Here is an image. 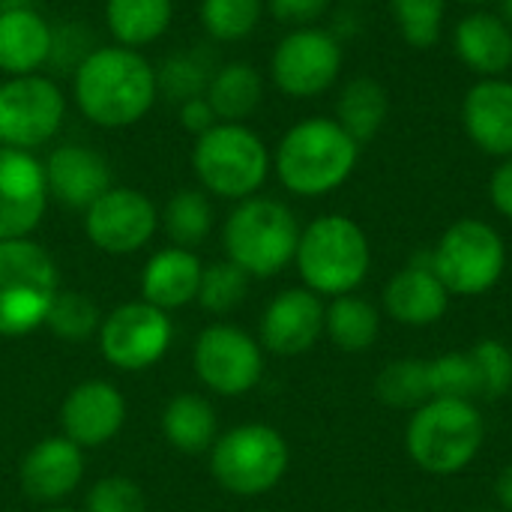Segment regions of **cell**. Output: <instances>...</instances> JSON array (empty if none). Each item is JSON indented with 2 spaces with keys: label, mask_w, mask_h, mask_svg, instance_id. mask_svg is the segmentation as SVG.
<instances>
[{
  "label": "cell",
  "mask_w": 512,
  "mask_h": 512,
  "mask_svg": "<svg viewBox=\"0 0 512 512\" xmlns=\"http://www.w3.org/2000/svg\"><path fill=\"white\" fill-rule=\"evenodd\" d=\"M102 15L114 45L144 51L168 33L174 0H105Z\"/></svg>",
  "instance_id": "obj_26"
},
{
  "label": "cell",
  "mask_w": 512,
  "mask_h": 512,
  "mask_svg": "<svg viewBox=\"0 0 512 512\" xmlns=\"http://www.w3.org/2000/svg\"><path fill=\"white\" fill-rule=\"evenodd\" d=\"M156 231V204L132 186H111L84 210V237L105 255H135Z\"/></svg>",
  "instance_id": "obj_14"
},
{
  "label": "cell",
  "mask_w": 512,
  "mask_h": 512,
  "mask_svg": "<svg viewBox=\"0 0 512 512\" xmlns=\"http://www.w3.org/2000/svg\"><path fill=\"white\" fill-rule=\"evenodd\" d=\"M126 423L123 393L102 378L75 384L60 405V435L78 444L81 450L105 447L120 435Z\"/></svg>",
  "instance_id": "obj_16"
},
{
  "label": "cell",
  "mask_w": 512,
  "mask_h": 512,
  "mask_svg": "<svg viewBox=\"0 0 512 512\" xmlns=\"http://www.w3.org/2000/svg\"><path fill=\"white\" fill-rule=\"evenodd\" d=\"M480 378V396L501 399L512 390V351L501 339H480L471 351Z\"/></svg>",
  "instance_id": "obj_38"
},
{
  "label": "cell",
  "mask_w": 512,
  "mask_h": 512,
  "mask_svg": "<svg viewBox=\"0 0 512 512\" xmlns=\"http://www.w3.org/2000/svg\"><path fill=\"white\" fill-rule=\"evenodd\" d=\"M324 300L309 288H288L276 294L258 327V342L276 357H300L324 336Z\"/></svg>",
  "instance_id": "obj_17"
},
{
  "label": "cell",
  "mask_w": 512,
  "mask_h": 512,
  "mask_svg": "<svg viewBox=\"0 0 512 512\" xmlns=\"http://www.w3.org/2000/svg\"><path fill=\"white\" fill-rule=\"evenodd\" d=\"M375 393L384 405L402 408V411H417L432 399L429 390V360L405 357L396 363H387L381 375L375 378Z\"/></svg>",
  "instance_id": "obj_31"
},
{
  "label": "cell",
  "mask_w": 512,
  "mask_h": 512,
  "mask_svg": "<svg viewBox=\"0 0 512 512\" xmlns=\"http://www.w3.org/2000/svg\"><path fill=\"white\" fill-rule=\"evenodd\" d=\"M462 3H468V6H486V3H492V0H462Z\"/></svg>",
  "instance_id": "obj_46"
},
{
  "label": "cell",
  "mask_w": 512,
  "mask_h": 512,
  "mask_svg": "<svg viewBox=\"0 0 512 512\" xmlns=\"http://www.w3.org/2000/svg\"><path fill=\"white\" fill-rule=\"evenodd\" d=\"M84 512H147V498L129 477H102L90 486Z\"/></svg>",
  "instance_id": "obj_39"
},
{
  "label": "cell",
  "mask_w": 512,
  "mask_h": 512,
  "mask_svg": "<svg viewBox=\"0 0 512 512\" xmlns=\"http://www.w3.org/2000/svg\"><path fill=\"white\" fill-rule=\"evenodd\" d=\"M246 294H249V276L228 258L204 267L201 285H198V303L204 312L228 315L246 300Z\"/></svg>",
  "instance_id": "obj_36"
},
{
  "label": "cell",
  "mask_w": 512,
  "mask_h": 512,
  "mask_svg": "<svg viewBox=\"0 0 512 512\" xmlns=\"http://www.w3.org/2000/svg\"><path fill=\"white\" fill-rule=\"evenodd\" d=\"M264 0H201L198 18L213 42H240L252 36L264 18Z\"/></svg>",
  "instance_id": "obj_32"
},
{
  "label": "cell",
  "mask_w": 512,
  "mask_h": 512,
  "mask_svg": "<svg viewBox=\"0 0 512 512\" xmlns=\"http://www.w3.org/2000/svg\"><path fill=\"white\" fill-rule=\"evenodd\" d=\"M165 441L189 456L207 453L219 438V417L216 408L198 393H177L159 417Z\"/></svg>",
  "instance_id": "obj_27"
},
{
  "label": "cell",
  "mask_w": 512,
  "mask_h": 512,
  "mask_svg": "<svg viewBox=\"0 0 512 512\" xmlns=\"http://www.w3.org/2000/svg\"><path fill=\"white\" fill-rule=\"evenodd\" d=\"M84 477V450L63 435L36 441L18 465L21 492L39 504H57L69 498Z\"/></svg>",
  "instance_id": "obj_19"
},
{
  "label": "cell",
  "mask_w": 512,
  "mask_h": 512,
  "mask_svg": "<svg viewBox=\"0 0 512 512\" xmlns=\"http://www.w3.org/2000/svg\"><path fill=\"white\" fill-rule=\"evenodd\" d=\"M384 309L402 327H432L450 309V291L435 276L429 252L417 255L384 285Z\"/></svg>",
  "instance_id": "obj_20"
},
{
  "label": "cell",
  "mask_w": 512,
  "mask_h": 512,
  "mask_svg": "<svg viewBox=\"0 0 512 512\" xmlns=\"http://www.w3.org/2000/svg\"><path fill=\"white\" fill-rule=\"evenodd\" d=\"M48 512H75V510H66V507H57V510H48Z\"/></svg>",
  "instance_id": "obj_47"
},
{
  "label": "cell",
  "mask_w": 512,
  "mask_h": 512,
  "mask_svg": "<svg viewBox=\"0 0 512 512\" xmlns=\"http://www.w3.org/2000/svg\"><path fill=\"white\" fill-rule=\"evenodd\" d=\"M486 441V420L468 399H429L420 405L405 429V450L411 462L432 477L462 474Z\"/></svg>",
  "instance_id": "obj_5"
},
{
  "label": "cell",
  "mask_w": 512,
  "mask_h": 512,
  "mask_svg": "<svg viewBox=\"0 0 512 512\" xmlns=\"http://www.w3.org/2000/svg\"><path fill=\"white\" fill-rule=\"evenodd\" d=\"M24 6H33V0H0V12H9V9H24Z\"/></svg>",
  "instance_id": "obj_44"
},
{
  "label": "cell",
  "mask_w": 512,
  "mask_h": 512,
  "mask_svg": "<svg viewBox=\"0 0 512 512\" xmlns=\"http://www.w3.org/2000/svg\"><path fill=\"white\" fill-rule=\"evenodd\" d=\"M48 210L45 168L36 153L0 147V243L30 237Z\"/></svg>",
  "instance_id": "obj_15"
},
{
  "label": "cell",
  "mask_w": 512,
  "mask_h": 512,
  "mask_svg": "<svg viewBox=\"0 0 512 512\" xmlns=\"http://www.w3.org/2000/svg\"><path fill=\"white\" fill-rule=\"evenodd\" d=\"M45 168V186L48 198L69 210H87L102 192H108L111 183V165L108 159L87 147V144H57L42 159Z\"/></svg>",
  "instance_id": "obj_18"
},
{
  "label": "cell",
  "mask_w": 512,
  "mask_h": 512,
  "mask_svg": "<svg viewBox=\"0 0 512 512\" xmlns=\"http://www.w3.org/2000/svg\"><path fill=\"white\" fill-rule=\"evenodd\" d=\"M54 27L36 6L0 12V75H36L48 66Z\"/></svg>",
  "instance_id": "obj_22"
},
{
  "label": "cell",
  "mask_w": 512,
  "mask_h": 512,
  "mask_svg": "<svg viewBox=\"0 0 512 512\" xmlns=\"http://www.w3.org/2000/svg\"><path fill=\"white\" fill-rule=\"evenodd\" d=\"M300 231L303 228L288 204L267 195H252L237 201L222 225L225 258L249 279H270L294 264Z\"/></svg>",
  "instance_id": "obj_4"
},
{
  "label": "cell",
  "mask_w": 512,
  "mask_h": 512,
  "mask_svg": "<svg viewBox=\"0 0 512 512\" xmlns=\"http://www.w3.org/2000/svg\"><path fill=\"white\" fill-rule=\"evenodd\" d=\"M213 63L201 54V51H180V54H171L165 57L159 66H156V87H159V96H165L168 102H189L195 96H204L207 93V84H210V75H213Z\"/></svg>",
  "instance_id": "obj_33"
},
{
  "label": "cell",
  "mask_w": 512,
  "mask_h": 512,
  "mask_svg": "<svg viewBox=\"0 0 512 512\" xmlns=\"http://www.w3.org/2000/svg\"><path fill=\"white\" fill-rule=\"evenodd\" d=\"M477 512H492V510H477Z\"/></svg>",
  "instance_id": "obj_49"
},
{
  "label": "cell",
  "mask_w": 512,
  "mask_h": 512,
  "mask_svg": "<svg viewBox=\"0 0 512 512\" xmlns=\"http://www.w3.org/2000/svg\"><path fill=\"white\" fill-rule=\"evenodd\" d=\"M297 273L303 288L318 297L354 294L372 270V246L366 231L342 213H324L300 231Z\"/></svg>",
  "instance_id": "obj_3"
},
{
  "label": "cell",
  "mask_w": 512,
  "mask_h": 512,
  "mask_svg": "<svg viewBox=\"0 0 512 512\" xmlns=\"http://www.w3.org/2000/svg\"><path fill=\"white\" fill-rule=\"evenodd\" d=\"M102 312L84 291H60L51 303L45 327L63 342H87L99 333Z\"/></svg>",
  "instance_id": "obj_34"
},
{
  "label": "cell",
  "mask_w": 512,
  "mask_h": 512,
  "mask_svg": "<svg viewBox=\"0 0 512 512\" xmlns=\"http://www.w3.org/2000/svg\"><path fill=\"white\" fill-rule=\"evenodd\" d=\"M324 333L330 336V342L339 351L363 354L378 342L381 315L369 300H363L357 294L333 297V303L324 312Z\"/></svg>",
  "instance_id": "obj_29"
},
{
  "label": "cell",
  "mask_w": 512,
  "mask_h": 512,
  "mask_svg": "<svg viewBox=\"0 0 512 512\" xmlns=\"http://www.w3.org/2000/svg\"><path fill=\"white\" fill-rule=\"evenodd\" d=\"M198 186L225 201H246L261 192L273 171V153L246 123H216L192 144Z\"/></svg>",
  "instance_id": "obj_6"
},
{
  "label": "cell",
  "mask_w": 512,
  "mask_h": 512,
  "mask_svg": "<svg viewBox=\"0 0 512 512\" xmlns=\"http://www.w3.org/2000/svg\"><path fill=\"white\" fill-rule=\"evenodd\" d=\"M429 261L450 297H483L507 270V246L489 222L459 219L441 234Z\"/></svg>",
  "instance_id": "obj_9"
},
{
  "label": "cell",
  "mask_w": 512,
  "mask_h": 512,
  "mask_svg": "<svg viewBox=\"0 0 512 512\" xmlns=\"http://www.w3.org/2000/svg\"><path fill=\"white\" fill-rule=\"evenodd\" d=\"M69 99L45 72L0 81V147L36 153L57 138Z\"/></svg>",
  "instance_id": "obj_10"
},
{
  "label": "cell",
  "mask_w": 512,
  "mask_h": 512,
  "mask_svg": "<svg viewBox=\"0 0 512 512\" xmlns=\"http://www.w3.org/2000/svg\"><path fill=\"white\" fill-rule=\"evenodd\" d=\"M498 15L512 27V0H501V12Z\"/></svg>",
  "instance_id": "obj_45"
},
{
  "label": "cell",
  "mask_w": 512,
  "mask_h": 512,
  "mask_svg": "<svg viewBox=\"0 0 512 512\" xmlns=\"http://www.w3.org/2000/svg\"><path fill=\"white\" fill-rule=\"evenodd\" d=\"M360 162V144L333 117L294 123L273 150L279 183L297 198H324L345 186Z\"/></svg>",
  "instance_id": "obj_2"
},
{
  "label": "cell",
  "mask_w": 512,
  "mask_h": 512,
  "mask_svg": "<svg viewBox=\"0 0 512 512\" xmlns=\"http://www.w3.org/2000/svg\"><path fill=\"white\" fill-rule=\"evenodd\" d=\"M489 198H492V207L512 222V156L510 159H501V165L492 171V180H489Z\"/></svg>",
  "instance_id": "obj_42"
},
{
  "label": "cell",
  "mask_w": 512,
  "mask_h": 512,
  "mask_svg": "<svg viewBox=\"0 0 512 512\" xmlns=\"http://www.w3.org/2000/svg\"><path fill=\"white\" fill-rule=\"evenodd\" d=\"M99 351L120 372H144L171 348L174 327L168 312L147 300H132L111 309L99 324Z\"/></svg>",
  "instance_id": "obj_13"
},
{
  "label": "cell",
  "mask_w": 512,
  "mask_h": 512,
  "mask_svg": "<svg viewBox=\"0 0 512 512\" xmlns=\"http://www.w3.org/2000/svg\"><path fill=\"white\" fill-rule=\"evenodd\" d=\"M159 99L156 66L144 51L96 45L72 72V102L99 129H129L141 123Z\"/></svg>",
  "instance_id": "obj_1"
},
{
  "label": "cell",
  "mask_w": 512,
  "mask_h": 512,
  "mask_svg": "<svg viewBox=\"0 0 512 512\" xmlns=\"http://www.w3.org/2000/svg\"><path fill=\"white\" fill-rule=\"evenodd\" d=\"M462 126L486 156H512V81L480 78L462 99Z\"/></svg>",
  "instance_id": "obj_21"
},
{
  "label": "cell",
  "mask_w": 512,
  "mask_h": 512,
  "mask_svg": "<svg viewBox=\"0 0 512 512\" xmlns=\"http://www.w3.org/2000/svg\"><path fill=\"white\" fill-rule=\"evenodd\" d=\"M396 512H411V510H396Z\"/></svg>",
  "instance_id": "obj_48"
},
{
  "label": "cell",
  "mask_w": 512,
  "mask_h": 512,
  "mask_svg": "<svg viewBox=\"0 0 512 512\" xmlns=\"http://www.w3.org/2000/svg\"><path fill=\"white\" fill-rule=\"evenodd\" d=\"M177 117H180V126H183L189 135H195V138L204 135L207 129H213V126L219 123V117H216V111L210 108L207 96H195V99L177 105Z\"/></svg>",
  "instance_id": "obj_41"
},
{
  "label": "cell",
  "mask_w": 512,
  "mask_h": 512,
  "mask_svg": "<svg viewBox=\"0 0 512 512\" xmlns=\"http://www.w3.org/2000/svg\"><path fill=\"white\" fill-rule=\"evenodd\" d=\"M429 390L432 399H480V378L471 354L453 351L429 360Z\"/></svg>",
  "instance_id": "obj_37"
},
{
  "label": "cell",
  "mask_w": 512,
  "mask_h": 512,
  "mask_svg": "<svg viewBox=\"0 0 512 512\" xmlns=\"http://www.w3.org/2000/svg\"><path fill=\"white\" fill-rule=\"evenodd\" d=\"M387 114H390L387 87L381 81L369 78V75H360V78H351L339 90L333 120L363 147L366 141H372L384 129Z\"/></svg>",
  "instance_id": "obj_28"
},
{
  "label": "cell",
  "mask_w": 512,
  "mask_h": 512,
  "mask_svg": "<svg viewBox=\"0 0 512 512\" xmlns=\"http://www.w3.org/2000/svg\"><path fill=\"white\" fill-rule=\"evenodd\" d=\"M342 63L345 51L333 30L294 27L270 54V78L288 99H315L339 81Z\"/></svg>",
  "instance_id": "obj_11"
},
{
  "label": "cell",
  "mask_w": 512,
  "mask_h": 512,
  "mask_svg": "<svg viewBox=\"0 0 512 512\" xmlns=\"http://www.w3.org/2000/svg\"><path fill=\"white\" fill-rule=\"evenodd\" d=\"M204 264L192 249L165 246L153 252L141 270V300L162 312H174L198 300Z\"/></svg>",
  "instance_id": "obj_24"
},
{
  "label": "cell",
  "mask_w": 512,
  "mask_h": 512,
  "mask_svg": "<svg viewBox=\"0 0 512 512\" xmlns=\"http://www.w3.org/2000/svg\"><path fill=\"white\" fill-rule=\"evenodd\" d=\"M456 57L480 78H504L512 66V27L495 12H468L453 30Z\"/></svg>",
  "instance_id": "obj_23"
},
{
  "label": "cell",
  "mask_w": 512,
  "mask_h": 512,
  "mask_svg": "<svg viewBox=\"0 0 512 512\" xmlns=\"http://www.w3.org/2000/svg\"><path fill=\"white\" fill-rule=\"evenodd\" d=\"M393 21L411 48H432L441 39L447 0H390Z\"/></svg>",
  "instance_id": "obj_35"
},
{
  "label": "cell",
  "mask_w": 512,
  "mask_h": 512,
  "mask_svg": "<svg viewBox=\"0 0 512 512\" xmlns=\"http://www.w3.org/2000/svg\"><path fill=\"white\" fill-rule=\"evenodd\" d=\"M60 276L51 252L30 237L0 243V336L15 339L45 327Z\"/></svg>",
  "instance_id": "obj_7"
},
{
  "label": "cell",
  "mask_w": 512,
  "mask_h": 512,
  "mask_svg": "<svg viewBox=\"0 0 512 512\" xmlns=\"http://www.w3.org/2000/svg\"><path fill=\"white\" fill-rule=\"evenodd\" d=\"M204 96L222 123H246L264 102V75L249 60H228L213 69Z\"/></svg>",
  "instance_id": "obj_25"
},
{
  "label": "cell",
  "mask_w": 512,
  "mask_h": 512,
  "mask_svg": "<svg viewBox=\"0 0 512 512\" xmlns=\"http://www.w3.org/2000/svg\"><path fill=\"white\" fill-rule=\"evenodd\" d=\"M330 3L333 0H264L267 12L279 24H288L291 30L294 27H312L330 9Z\"/></svg>",
  "instance_id": "obj_40"
},
{
  "label": "cell",
  "mask_w": 512,
  "mask_h": 512,
  "mask_svg": "<svg viewBox=\"0 0 512 512\" xmlns=\"http://www.w3.org/2000/svg\"><path fill=\"white\" fill-rule=\"evenodd\" d=\"M159 225L171 237V246L195 249L213 231V204L204 189H177L159 210Z\"/></svg>",
  "instance_id": "obj_30"
},
{
  "label": "cell",
  "mask_w": 512,
  "mask_h": 512,
  "mask_svg": "<svg viewBox=\"0 0 512 512\" xmlns=\"http://www.w3.org/2000/svg\"><path fill=\"white\" fill-rule=\"evenodd\" d=\"M198 381L216 396H246L264 378V348L234 324H210L192 348Z\"/></svg>",
  "instance_id": "obj_12"
},
{
  "label": "cell",
  "mask_w": 512,
  "mask_h": 512,
  "mask_svg": "<svg viewBox=\"0 0 512 512\" xmlns=\"http://www.w3.org/2000/svg\"><path fill=\"white\" fill-rule=\"evenodd\" d=\"M288 462V441L279 429L264 423L234 426L210 447L213 480L237 498H258L273 492L288 474Z\"/></svg>",
  "instance_id": "obj_8"
},
{
  "label": "cell",
  "mask_w": 512,
  "mask_h": 512,
  "mask_svg": "<svg viewBox=\"0 0 512 512\" xmlns=\"http://www.w3.org/2000/svg\"><path fill=\"white\" fill-rule=\"evenodd\" d=\"M495 495H498V504L507 512H512V462L498 474V483H495Z\"/></svg>",
  "instance_id": "obj_43"
}]
</instances>
